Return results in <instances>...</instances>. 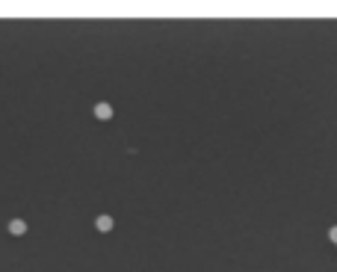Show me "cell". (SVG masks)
Here are the masks:
<instances>
[{"label": "cell", "mask_w": 337, "mask_h": 272, "mask_svg": "<svg viewBox=\"0 0 337 272\" xmlns=\"http://www.w3.org/2000/svg\"><path fill=\"white\" fill-rule=\"evenodd\" d=\"M98 228L101 231H110L112 228V216H98Z\"/></svg>", "instance_id": "cell-3"}, {"label": "cell", "mask_w": 337, "mask_h": 272, "mask_svg": "<svg viewBox=\"0 0 337 272\" xmlns=\"http://www.w3.org/2000/svg\"><path fill=\"white\" fill-rule=\"evenodd\" d=\"M95 116H98L101 122L112 118V106H110V104H95Z\"/></svg>", "instance_id": "cell-1"}, {"label": "cell", "mask_w": 337, "mask_h": 272, "mask_svg": "<svg viewBox=\"0 0 337 272\" xmlns=\"http://www.w3.org/2000/svg\"><path fill=\"white\" fill-rule=\"evenodd\" d=\"M328 237H332V240L337 242V228H332V231H328Z\"/></svg>", "instance_id": "cell-4"}, {"label": "cell", "mask_w": 337, "mask_h": 272, "mask_svg": "<svg viewBox=\"0 0 337 272\" xmlns=\"http://www.w3.org/2000/svg\"><path fill=\"white\" fill-rule=\"evenodd\" d=\"M9 231H12V234H24V231H27V222H21V219H12V222H9Z\"/></svg>", "instance_id": "cell-2"}]
</instances>
